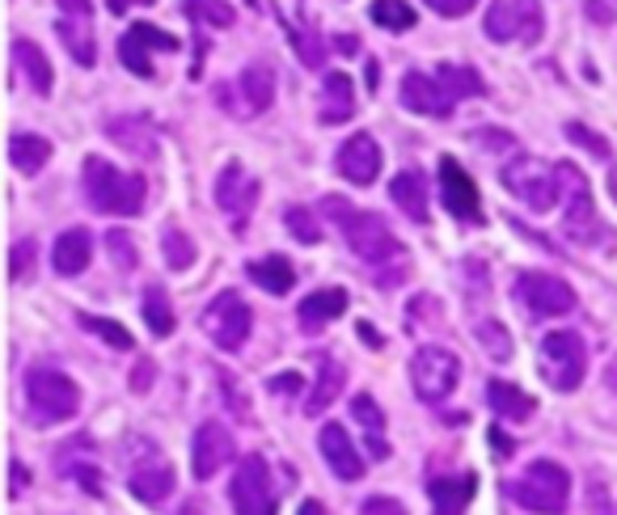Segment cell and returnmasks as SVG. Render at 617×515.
I'll use <instances>...</instances> for the list:
<instances>
[{"label":"cell","mask_w":617,"mask_h":515,"mask_svg":"<svg viewBox=\"0 0 617 515\" xmlns=\"http://www.w3.org/2000/svg\"><path fill=\"white\" fill-rule=\"evenodd\" d=\"M326 211H331L334 220H338V229L347 237V245H352V254L368 266V271H385V266H406V250L402 241L389 233V224L373 216V211H359L352 208L347 199H326Z\"/></svg>","instance_id":"obj_1"},{"label":"cell","mask_w":617,"mask_h":515,"mask_svg":"<svg viewBox=\"0 0 617 515\" xmlns=\"http://www.w3.org/2000/svg\"><path fill=\"white\" fill-rule=\"evenodd\" d=\"M85 199L102 216H136V211H144L148 187H144L140 174H123L111 161L90 157L85 161Z\"/></svg>","instance_id":"obj_2"},{"label":"cell","mask_w":617,"mask_h":515,"mask_svg":"<svg viewBox=\"0 0 617 515\" xmlns=\"http://www.w3.org/2000/svg\"><path fill=\"white\" fill-rule=\"evenodd\" d=\"M537 372L554 393H575L588 376V343L575 329H550L537 347Z\"/></svg>","instance_id":"obj_3"},{"label":"cell","mask_w":617,"mask_h":515,"mask_svg":"<svg viewBox=\"0 0 617 515\" xmlns=\"http://www.w3.org/2000/svg\"><path fill=\"white\" fill-rule=\"evenodd\" d=\"M499 182L508 187V195H516L529 211H550L563 199L558 169H550L546 161H537V157H529V153L508 157L503 169H499Z\"/></svg>","instance_id":"obj_4"},{"label":"cell","mask_w":617,"mask_h":515,"mask_svg":"<svg viewBox=\"0 0 617 515\" xmlns=\"http://www.w3.org/2000/svg\"><path fill=\"white\" fill-rule=\"evenodd\" d=\"M508 494L521 503L524 512H537V515H563L567 512V498H571V477L563 465L554 461H537V465L524 469V477H516Z\"/></svg>","instance_id":"obj_5"},{"label":"cell","mask_w":617,"mask_h":515,"mask_svg":"<svg viewBox=\"0 0 617 515\" xmlns=\"http://www.w3.org/2000/svg\"><path fill=\"white\" fill-rule=\"evenodd\" d=\"M25 401L39 422H69L81 410V389L60 368H30L25 372Z\"/></svg>","instance_id":"obj_6"},{"label":"cell","mask_w":617,"mask_h":515,"mask_svg":"<svg viewBox=\"0 0 617 515\" xmlns=\"http://www.w3.org/2000/svg\"><path fill=\"white\" fill-rule=\"evenodd\" d=\"M546 30L542 0H491L487 9V34L495 43H537Z\"/></svg>","instance_id":"obj_7"},{"label":"cell","mask_w":617,"mask_h":515,"mask_svg":"<svg viewBox=\"0 0 617 515\" xmlns=\"http://www.w3.org/2000/svg\"><path fill=\"white\" fill-rule=\"evenodd\" d=\"M558 182H563V199H567L571 241H579V245H600V241H605V229H600V216H596L593 190H588L584 169H575V165H558Z\"/></svg>","instance_id":"obj_8"},{"label":"cell","mask_w":617,"mask_h":515,"mask_svg":"<svg viewBox=\"0 0 617 515\" xmlns=\"http://www.w3.org/2000/svg\"><path fill=\"white\" fill-rule=\"evenodd\" d=\"M250 326H254V317H250V305L238 292H220L212 305L203 308V334L220 351H241L245 338H250Z\"/></svg>","instance_id":"obj_9"},{"label":"cell","mask_w":617,"mask_h":515,"mask_svg":"<svg viewBox=\"0 0 617 515\" xmlns=\"http://www.w3.org/2000/svg\"><path fill=\"white\" fill-rule=\"evenodd\" d=\"M457 376H461V359L445 347H419L410 359V385L423 401H445L457 389Z\"/></svg>","instance_id":"obj_10"},{"label":"cell","mask_w":617,"mask_h":515,"mask_svg":"<svg viewBox=\"0 0 617 515\" xmlns=\"http://www.w3.org/2000/svg\"><path fill=\"white\" fill-rule=\"evenodd\" d=\"M229 498H233V512L238 515H275L271 469H266V461H262L259 452H250V456H241L238 461V473H233Z\"/></svg>","instance_id":"obj_11"},{"label":"cell","mask_w":617,"mask_h":515,"mask_svg":"<svg viewBox=\"0 0 617 515\" xmlns=\"http://www.w3.org/2000/svg\"><path fill=\"white\" fill-rule=\"evenodd\" d=\"M64 18L55 22L60 43L69 48V55L81 69H94L97 64V43H94V4L90 0H60Z\"/></svg>","instance_id":"obj_12"},{"label":"cell","mask_w":617,"mask_h":515,"mask_svg":"<svg viewBox=\"0 0 617 515\" xmlns=\"http://www.w3.org/2000/svg\"><path fill=\"white\" fill-rule=\"evenodd\" d=\"M440 203H445L461 224H487V211H482L474 178L457 165V157H440Z\"/></svg>","instance_id":"obj_13"},{"label":"cell","mask_w":617,"mask_h":515,"mask_svg":"<svg viewBox=\"0 0 617 515\" xmlns=\"http://www.w3.org/2000/svg\"><path fill=\"white\" fill-rule=\"evenodd\" d=\"M516 296L533 317H563L575 308V292L571 283H563L558 275H542V271H529L516 280Z\"/></svg>","instance_id":"obj_14"},{"label":"cell","mask_w":617,"mask_h":515,"mask_svg":"<svg viewBox=\"0 0 617 515\" xmlns=\"http://www.w3.org/2000/svg\"><path fill=\"white\" fill-rule=\"evenodd\" d=\"M233 431L224 427V422H203L199 431H195V440H190V469H195V477L203 482V477H216L220 469L233 461Z\"/></svg>","instance_id":"obj_15"},{"label":"cell","mask_w":617,"mask_h":515,"mask_svg":"<svg viewBox=\"0 0 617 515\" xmlns=\"http://www.w3.org/2000/svg\"><path fill=\"white\" fill-rule=\"evenodd\" d=\"M174 482H178V477H174V465H169L153 444H144V461H136L132 473H127L132 494H136L140 503H148V507H157V503H166L169 494H174Z\"/></svg>","instance_id":"obj_16"},{"label":"cell","mask_w":617,"mask_h":515,"mask_svg":"<svg viewBox=\"0 0 617 515\" xmlns=\"http://www.w3.org/2000/svg\"><path fill=\"white\" fill-rule=\"evenodd\" d=\"M182 43L166 34V30H157V25L148 22H136L127 34L119 39V60L127 72H136V76H153V60H148V51H178Z\"/></svg>","instance_id":"obj_17"},{"label":"cell","mask_w":617,"mask_h":515,"mask_svg":"<svg viewBox=\"0 0 617 515\" xmlns=\"http://www.w3.org/2000/svg\"><path fill=\"white\" fill-rule=\"evenodd\" d=\"M216 203L229 211L238 224H233V233H241L245 224V216H250V208L259 203V178H250L241 165H229L224 174H220V182H216Z\"/></svg>","instance_id":"obj_18"},{"label":"cell","mask_w":617,"mask_h":515,"mask_svg":"<svg viewBox=\"0 0 617 515\" xmlns=\"http://www.w3.org/2000/svg\"><path fill=\"white\" fill-rule=\"evenodd\" d=\"M402 106H406V111H415V115L449 118L457 102L445 94V85H440L436 76H423V72H406V76H402Z\"/></svg>","instance_id":"obj_19"},{"label":"cell","mask_w":617,"mask_h":515,"mask_svg":"<svg viewBox=\"0 0 617 515\" xmlns=\"http://www.w3.org/2000/svg\"><path fill=\"white\" fill-rule=\"evenodd\" d=\"M322 456H326V465H331L334 477H343V482H359L364 477V456L356 452V444H352V435L338 427V422H326L322 427Z\"/></svg>","instance_id":"obj_20"},{"label":"cell","mask_w":617,"mask_h":515,"mask_svg":"<svg viewBox=\"0 0 617 515\" xmlns=\"http://www.w3.org/2000/svg\"><path fill=\"white\" fill-rule=\"evenodd\" d=\"M338 174L347 178V182H356V187H368L373 178L380 174V148L373 136H352V140L338 148Z\"/></svg>","instance_id":"obj_21"},{"label":"cell","mask_w":617,"mask_h":515,"mask_svg":"<svg viewBox=\"0 0 617 515\" xmlns=\"http://www.w3.org/2000/svg\"><path fill=\"white\" fill-rule=\"evenodd\" d=\"M352 305V296L343 292V287H317V292H308L301 308H296V317H301V329L308 334H317V329H326L334 317H343Z\"/></svg>","instance_id":"obj_22"},{"label":"cell","mask_w":617,"mask_h":515,"mask_svg":"<svg viewBox=\"0 0 617 515\" xmlns=\"http://www.w3.org/2000/svg\"><path fill=\"white\" fill-rule=\"evenodd\" d=\"M431 491V515H466V507L474 503L478 477L474 473H457V477H436Z\"/></svg>","instance_id":"obj_23"},{"label":"cell","mask_w":617,"mask_h":515,"mask_svg":"<svg viewBox=\"0 0 617 515\" xmlns=\"http://www.w3.org/2000/svg\"><path fill=\"white\" fill-rule=\"evenodd\" d=\"M90 258H94V237L85 233V229H69V233L55 237L51 262H55L60 275H81L90 266Z\"/></svg>","instance_id":"obj_24"},{"label":"cell","mask_w":617,"mask_h":515,"mask_svg":"<svg viewBox=\"0 0 617 515\" xmlns=\"http://www.w3.org/2000/svg\"><path fill=\"white\" fill-rule=\"evenodd\" d=\"M389 199H394L415 224H428V182H423V174L402 169V174L389 182Z\"/></svg>","instance_id":"obj_25"},{"label":"cell","mask_w":617,"mask_h":515,"mask_svg":"<svg viewBox=\"0 0 617 515\" xmlns=\"http://www.w3.org/2000/svg\"><path fill=\"white\" fill-rule=\"evenodd\" d=\"M238 94L250 115H262V111L275 102V72L266 69V64H250V69L238 76Z\"/></svg>","instance_id":"obj_26"},{"label":"cell","mask_w":617,"mask_h":515,"mask_svg":"<svg viewBox=\"0 0 617 515\" xmlns=\"http://www.w3.org/2000/svg\"><path fill=\"white\" fill-rule=\"evenodd\" d=\"M352 414H356V422L364 427V435H368V452H373V461H385V456H389V440H385V410H380L368 393H356V398H352Z\"/></svg>","instance_id":"obj_27"},{"label":"cell","mask_w":617,"mask_h":515,"mask_svg":"<svg viewBox=\"0 0 617 515\" xmlns=\"http://www.w3.org/2000/svg\"><path fill=\"white\" fill-rule=\"evenodd\" d=\"M343 380H347V368H343L334 355H317V385H313V393H308V401H305L308 414H322V410L338 398Z\"/></svg>","instance_id":"obj_28"},{"label":"cell","mask_w":617,"mask_h":515,"mask_svg":"<svg viewBox=\"0 0 617 515\" xmlns=\"http://www.w3.org/2000/svg\"><path fill=\"white\" fill-rule=\"evenodd\" d=\"M13 60H18V69H22V76L30 81V90L39 97H51V64H48V55L34 48L30 39H13Z\"/></svg>","instance_id":"obj_29"},{"label":"cell","mask_w":617,"mask_h":515,"mask_svg":"<svg viewBox=\"0 0 617 515\" xmlns=\"http://www.w3.org/2000/svg\"><path fill=\"white\" fill-rule=\"evenodd\" d=\"M487 401H491V410H495L499 419H508V422L529 419L533 406H537L521 385H508V380H491V385H487Z\"/></svg>","instance_id":"obj_30"},{"label":"cell","mask_w":617,"mask_h":515,"mask_svg":"<svg viewBox=\"0 0 617 515\" xmlns=\"http://www.w3.org/2000/svg\"><path fill=\"white\" fill-rule=\"evenodd\" d=\"M106 136L127 148V153H140V157H157V136L144 118H111L106 123Z\"/></svg>","instance_id":"obj_31"},{"label":"cell","mask_w":617,"mask_h":515,"mask_svg":"<svg viewBox=\"0 0 617 515\" xmlns=\"http://www.w3.org/2000/svg\"><path fill=\"white\" fill-rule=\"evenodd\" d=\"M250 280L259 283L262 292H271V296H287L292 283H296V271H292V262L284 254H271L250 262Z\"/></svg>","instance_id":"obj_32"},{"label":"cell","mask_w":617,"mask_h":515,"mask_svg":"<svg viewBox=\"0 0 617 515\" xmlns=\"http://www.w3.org/2000/svg\"><path fill=\"white\" fill-rule=\"evenodd\" d=\"M352 111H356V85H352V76L331 72L326 85H322V123H338V118H347Z\"/></svg>","instance_id":"obj_33"},{"label":"cell","mask_w":617,"mask_h":515,"mask_svg":"<svg viewBox=\"0 0 617 515\" xmlns=\"http://www.w3.org/2000/svg\"><path fill=\"white\" fill-rule=\"evenodd\" d=\"M140 308H144V322H148V329H153V338H169V334H174V308H169L166 287L148 283V287H144Z\"/></svg>","instance_id":"obj_34"},{"label":"cell","mask_w":617,"mask_h":515,"mask_svg":"<svg viewBox=\"0 0 617 515\" xmlns=\"http://www.w3.org/2000/svg\"><path fill=\"white\" fill-rule=\"evenodd\" d=\"M9 157H13L18 174H39L51 161V144L43 136H13L9 140Z\"/></svg>","instance_id":"obj_35"},{"label":"cell","mask_w":617,"mask_h":515,"mask_svg":"<svg viewBox=\"0 0 617 515\" xmlns=\"http://www.w3.org/2000/svg\"><path fill=\"white\" fill-rule=\"evenodd\" d=\"M436 81L445 85V94H449L452 102H461V97L487 94V90H482V76H478L474 69H461V64H440V72H436Z\"/></svg>","instance_id":"obj_36"},{"label":"cell","mask_w":617,"mask_h":515,"mask_svg":"<svg viewBox=\"0 0 617 515\" xmlns=\"http://www.w3.org/2000/svg\"><path fill=\"white\" fill-rule=\"evenodd\" d=\"M187 13L195 22L216 25V30H229V25L238 22V9L229 0H187Z\"/></svg>","instance_id":"obj_37"},{"label":"cell","mask_w":617,"mask_h":515,"mask_svg":"<svg viewBox=\"0 0 617 515\" xmlns=\"http://www.w3.org/2000/svg\"><path fill=\"white\" fill-rule=\"evenodd\" d=\"M478 343H482V351L491 355V359H512V334H508V326H499L495 317H487V322H478L474 326Z\"/></svg>","instance_id":"obj_38"},{"label":"cell","mask_w":617,"mask_h":515,"mask_svg":"<svg viewBox=\"0 0 617 515\" xmlns=\"http://www.w3.org/2000/svg\"><path fill=\"white\" fill-rule=\"evenodd\" d=\"M368 13H373V22L385 25V30H394V34L415 25V9H410L406 0H373Z\"/></svg>","instance_id":"obj_39"},{"label":"cell","mask_w":617,"mask_h":515,"mask_svg":"<svg viewBox=\"0 0 617 515\" xmlns=\"http://www.w3.org/2000/svg\"><path fill=\"white\" fill-rule=\"evenodd\" d=\"M161 250H166V262L174 271H187L190 262H195V241L178 224H169L166 233H161Z\"/></svg>","instance_id":"obj_40"},{"label":"cell","mask_w":617,"mask_h":515,"mask_svg":"<svg viewBox=\"0 0 617 515\" xmlns=\"http://www.w3.org/2000/svg\"><path fill=\"white\" fill-rule=\"evenodd\" d=\"M81 326L97 334L106 347H115V351H132V334L119 326V322H111V317H90V313H81Z\"/></svg>","instance_id":"obj_41"},{"label":"cell","mask_w":617,"mask_h":515,"mask_svg":"<svg viewBox=\"0 0 617 515\" xmlns=\"http://www.w3.org/2000/svg\"><path fill=\"white\" fill-rule=\"evenodd\" d=\"M287 233L296 237V241H305V245H317L322 241V229L313 224V216H308L305 208H287Z\"/></svg>","instance_id":"obj_42"},{"label":"cell","mask_w":617,"mask_h":515,"mask_svg":"<svg viewBox=\"0 0 617 515\" xmlns=\"http://www.w3.org/2000/svg\"><path fill=\"white\" fill-rule=\"evenodd\" d=\"M567 140L584 144V148H588L593 157H600V161H609V157H614V153H609V144L600 140V136H593L584 123H567Z\"/></svg>","instance_id":"obj_43"},{"label":"cell","mask_w":617,"mask_h":515,"mask_svg":"<svg viewBox=\"0 0 617 515\" xmlns=\"http://www.w3.org/2000/svg\"><path fill=\"white\" fill-rule=\"evenodd\" d=\"M106 250L115 254V266H119V271H132V266L140 262V254H136V245L127 241V233H111V237H106Z\"/></svg>","instance_id":"obj_44"},{"label":"cell","mask_w":617,"mask_h":515,"mask_svg":"<svg viewBox=\"0 0 617 515\" xmlns=\"http://www.w3.org/2000/svg\"><path fill=\"white\" fill-rule=\"evenodd\" d=\"M34 258H39V245H34V241H18V245H13V262H9V275H13V280H25V271H30Z\"/></svg>","instance_id":"obj_45"},{"label":"cell","mask_w":617,"mask_h":515,"mask_svg":"<svg viewBox=\"0 0 617 515\" xmlns=\"http://www.w3.org/2000/svg\"><path fill=\"white\" fill-rule=\"evenodd\" d=\"M359 515H406V507L389 494H373V498L359 503Z\"/></svg>","instance_id":"obj_46"},{"label":"cell","mask_w":617,"mask_h":515,"mask_svg":"<svg viewBox=\"0 0 617 515\" xmlns=\"http://www.w3.org/2000/svg\"><path fill=\"white\" fill-rule=\"evenodd\" d=\"M431 9L440 13V18H461V13H470L478 0H428Z\"/></svg>","instance_id":"obj_47"},{"label":"cell","mask_w":617,"mask_h":515,"mask_svg":"<svg viewBox=\"0 0 617 515\" xmlns=\"http://www.w3.org/2000/svg\"><path fill=\"white\" fill-rule=\"evenodd\" d=\"M296 389H301V376H275V380H271V393H296Z\"/></svg>","instance_id":"obj_48"},{"label":"cell","mask_w":617,"mask_h":515,"mask_svg":"<svg viewBox=\"0 0 617 515\" xmlns=\"http://www.w3.org/2000/svg\"><path fill=\"white\" fill-rule=\"evenodd\" d=\"M148 380H153V364L144 359L140 372H132V389H136V393H144V389H148Z\"/></svg>","instance_id":"obj_49"},{"label":"cell","mask_w":617,"mask_h":515,"mask_svg":"<svg viewBox=\"0 0 617 515\" xmlns=\"http://www.w3.org/2000/svg\"><path fill=\"white\" fill-rule=\"evenodd\" d=\"M359 338H364V343H373V347H380V334H377L373 326H368V322L359 326Z\"/></svg>","instance_id":"obj_50"},{"label":"cell","mask_w":617,"mask_h":515,"mask_svg":"<svg viewBox=\"0 0 617 515\" xmlns=\"http://www.w3.org/2000/svg\"><path fill=\"white\" fill-rule=\"evenodd\" d=\"M22 486H25V469L13 461V494H22Z\"/></svg>","instance_id":"obj_51"},{"label":"cell","mask_w":617,"mask_h":515,"mask_svg":"<svg viewBox=\"0 0 617 515\" xmlns=\"http://www.w3.org/2000/svg\"><path fill=\"white\" fill-rule=\"evenodd\" d=\"M301 515H326V507H322V503H317V498H308L305 507H301Z\"/></svg>","instance_id":"obj_52"},{"label":"cell","mask_w":617,"mask_h":515,"mask_svg":"<svg viewBox=\"0 0 617 515\" xmlns=\"http://www.w3.org/2000/svg\"><path fill=\"white\" fill-rule=\"evenodd\" d=\"M491 440H495V448H499V452H512V440H503V435H499V431H491Z\"/></svg>","instance_id":"obj_53"},{"label":"cell","mask_w":617,"mask_h":515,"mask_svg":"<svg viewBox=\"0 0 617 515\" xmlns=\"http://www.w3.org/2000/svg\"><path fill=\"white\" fill-rule=\"evenodd\" d=\"M140 4H153V0H140Z\"/></svg>","instance_id":"obj_54"}]
</instances>
